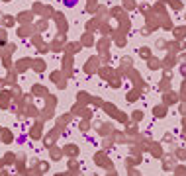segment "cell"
I'll use <instances>...</instances> for the list:
<instances>
[{"instance_id": "obj_1", "label": "cell", "mask_w": 186, "mask_h": 176, "mask_svg": "<svg viewBox=\"0 0 186 176\" xmlns=\"http://www.w3.org/2000/svg\"><path fill=\"white\" fill-rule=\"evenodd\" d=\"M63 4H65L67 8H74L77 4H79V0H63Z\"/></svg>"}]
</instances>
